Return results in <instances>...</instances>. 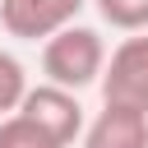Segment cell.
<instances>
[{"label":"cell","instance_id":"1","mask_svg":"<svg viewBox=\"0 0 148 148\" xmlns=\"http://www.w3.org/2000/svg\"><path fill=\"white\" fill-rule=\"evenodd\" d=\"M102 65H106V42H102L97 28H88L79 18L65 23V28H56L42 42V74H46V83L83 92L88 83L102 79Z\"/></svg>","mask_w":148,"mask_h":148},{"label":"cell","instance_id":"2","mask_svg":"<svg viewBox=\"0 0 148 148\" xmlns=\"http://www.w3.org/2000/svg\"><path fill=\"white\" fill-rule=\"evenodd\" d=\"M102 102H120L134 111H148V28L130 32L102 65Z\"/></svg>","mask_w":148,"mask_h":148},{"label":"cell","instance_id":"3","mask_svg":"<svg viewBox=\"0 0 148 148\" xmlns=\"http://www.w3.org/2000/svg\"><path fill=\"white\" fill-rule=\"evenodd\" d=\"M18 111L32 120V125H42L60 148H69L79 134H83V106H79V92L74 88H60V83H28V92H23V102H18Z\"/></svg>","mask_w":148,"mask_h":148},{"label":"cell","instance_id":"4","mask_svg":"<svg viewBox=\"0 0 148 148\" xmlns=\"http://www.w3.org/2000/svg\"><path fill=\"white\" fill-rule=\"evenodd\" d=\"M88 0H0V28L18 42H46L56 28L74 23Z\"/></svg>","mask_w":148,"mask_h":148},{"label":"cell","instance_id":"5","mask_svg":"<svg viewBox=\"0 0 148 148\" xmlns=\"http://www.w3.org/2000/svg\"><path fill=\"white\" fill-rule=\"evenodd\" d=\"M83 148H143L148 139V111L120 106V102H102V111L83 125Z\"/></svg>","mask_w":148,"mask_h":148},{"label":"cell","instance_id":"6","mask_svg":"<svg viewBox=\"0 0 148 148\" xmlns=\"http://www.w3.org/2000/svg\"><path fill=\"white\" fill-rule=\"evenodd\" d=\"M0 148H60L42 125H32L23 111L0 116Z\"/></svg>","mask_w":148,"mask_h":148},{"label":"cell","instance_id":"7","mask_svg":"<svg viewBox=\"0 0 148 148\" xmlns=\"http://www.w3.org/2000/svg\"><path fill=\"white\" fill-rule=\"evenodd\" d=\"M102 23L120 28V32H143L148 28V0H92Z\"/></svg>","mask_w":148,"mask_h":148},{"label":"cell","instance_id":"8","mask_svg":"<svg viewBox=\"0 0 148 148\" xmlns=\"http://www.w3.org/2000/svg\"><path fill=\"white\" fill-rule=\"evenodd\" d=\"M23 92H28V74H23V65H18V56H9V51H0V116H9V111H18V102H23Z\"/></svg>","mask_w":148,"mask_h":148},{"label":"cell","instance_id":"9","mask_svg":"<svg viewBox=\"0 0 148 148\" xmlns=\"http://www.w3.org/2000/svg\"><path fill=\"white\" fill-rule=\"evenodd\" d=\"M143 148H148V139H143Z\"/></svg>","mask_w":148,"mask_h":148}]
</instances>
